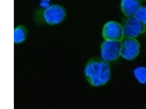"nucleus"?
Here are the masks:
<instances>
[{
	"label": "nucleus",
	"mask_w": 146,
	"mask_h": 109,
	"mask_svg": "<svg viewBox=\"0 0 146 109\" xmlns=\"http://www.w3.org/2000/svg\"><path fill=\"white\" fill-rule=\"evenodd\" d=\"M84 74L87 81L95 87L105 85L110 77V67L107 62L98 59L90 60L85 67Z\"/></svg>",
	"instance_id": "nucleus-1"
},
{
	"label": "nucleus",
	"mask_w": 146,
	"mask_h": 109,
	"mask_svg": "<svg viewBox=\"0 0 146 109\" xmlns=\"http://www.w3.org/2000/svg\"><path fill=\"white\" fill-rule=\"evenodd\" d=\"M38 22L40 23H45L49 25H56L63 21L66 16V9L63 6L58 5H53L44 9L39 10Z\"/></svg>",
	"instance_id": "nucleus-2"
},
{
	"label": "nucleus",
	"mask_w": 146,
	"mask_h": 109,
	"mask_svg": "<svg viewBox=\"0 0 146 109\" xmlns=\"http://www.w3.org/2000/svg\"><path fill=\"white\" fill-rule=\"evenodd\" d=\"M121 41V56L127 60L135 59L140 51V45L139 41L135 38L125 36Z\"/></svg>",
	"instance_id": "nucleus-3"
},
{
	"label": "nucleus",
	"mask_w": 146,
	"mask_h": 109,
	"mask_svg": "<svg viewBox=\"0 0 146 109\" xmlns=\"http://www.w3.org/2000/svg\"><path fill=\"white\" fill-rule=\"evenodd\" d=\"M121 42L117 41H106L103 42L101 46V55L106 62L117 60L120 55Z\"/></svg>",
	"instance_id": "nucleus-4"
},
{
	"label": "nucleus",
	"mask_w": 146,
	"mask_h": 109,
	"mask_svg": "<svg viewBox=\"0 0 146 109\" xmlns=\"http://www.w3.org/2000/svg\"><path fill=\"white\" fill-rule=\"evenodd\" d=\"M122 26L125 37L135 38L146 31L145 27L135 16L128 17Z\"/></svg>",
	"instance_id": "nucleus-5"
},
{
	"label": "nucleus",
	"mask_w": 146,
	"mask_h": 109,
	"mask_svg": "<svg viewBox=\"0 0 146 109\" xmlns=\"http://www.w3.org/2000/svg\"><path fill=\"white\" fill-rule=\"evenodd\" d=\"M102 35L106 41H121L124 37L123 27L121 24L117 22H108L104 26Z\"/></svg>",
	"instance_id": "nucleus-6"
},
{
	"label": "nucleus",
	"mask_w": 146,
	"mask_h": 109,
	"mask_svg": "<svg viewBox=\"0 0 146 109\" xmlns=\"http://www.w3.org/2000/svg\"><path fill=\"white\" fill-rule=\"evenodd\" d=\"M121 9L122 12L127 17L135 16L141 6L140 0H122Z\"/></svg>",
	"instance_id": "nucleus-7"
},
{
	"label": "nucleus",
	"mask_w": 146,
	"mask_h": 109,
	"mask_svg": "<svg viewBox=\"0 0 146 109\" xmlns=\"http://www.w3.org/2000/svg\"><path fill=\"white\" fill-rule=\"evenodd\" d=\"M28 30L23 25L17 26L14 29V44L20 45L27 41L28 35Z\"/></svg>",
	"instance_id": "nucleus-8"
},
{
	"label": "nucleus",
	"mask_w": 146,
	"mask_h": 109,
	"mask_svg": "<svg viewBox=\"0 0 146 109\" xmlns=\"http://www.w3.org/2000/svg\"><path fill=\"white\" fill-rule=\"evenodd\" d=\"M133 72L135 77L139 83L143 84H146V67H138L134 70Z\"/></svg>",
	"instance_id": "nucleus-9"
},
{
	"label": "nucleus",
	"mask_w": 146,
	"mask_h": 109,
	"mask_svg": "<svg viewBox=\"0 0 146 109\" xmlns=\"http://www.w3.org/2000/svg\"><path fill=\"white\" fill-rule=\"evenodd\" d=\"M135 16L144 25L146 28V7H141L137 11Z\"/></svg>",
	"instance_id": "nucleus-10"
}]
</instances>
